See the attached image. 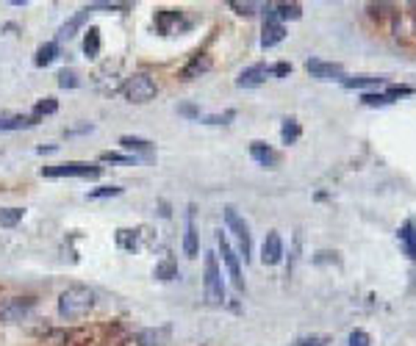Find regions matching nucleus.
Returning <instances> with one entry per match:
<instances>
[{
    "label": "nucleus",
    "instance_id": "f257e3e1",
    "mask_svg": "<svg viewBox=\"0 0 416 346\" xmlns=\"http://www.w3.org/2000/svg\"><path fill=\"white\" fill-rule=\"evenodd\" d=\"M94 307V291L87 286H70L61 297H58V316L67 321L84 319Z\"/></svg>",
    "mask_w": 416,
    "mask_h": 346
},
{
    "label": "nucleus",
    "instance_id": "f03ea898",
    "mask_svg": "<svg viewBox=\"0 0 416 346\" xmlns=\"http://www.w3.org/2000/svg\"><path fill=\"white\" fill-rule=\"evenodd\" d=\"M206 277H203V291L208 305H225V283H222V269L214 252H206Z\"/></svg>",
    "mask_w": 416,
    "mask_h": 346
},
{
    "label": "nucleus",
    "instance_id": "7ed1b4c3",
    "mask_svg": "<svg viewBox=\"0 0 416 346\" xmlns=\"http://www.w3.org/2000/svg\"><path fill=\"white\" fill-rule=\"evenodd\" d=\"M122 94H125V100H131V103H150V100L158 94V84L153 81V75L137 72V75H131V78L122 84Z\"/></svg>",
    "mask_w": 416,
    "mask_h": 346
},
{
    "label": "nucleus",
    "instance_id": "20e7f679",
    "mask_svg": "<svg viewBox=\"0 0 416 346\" xmlns=\"http://www.w3.org/2000/svg\"><path fill=\"white\" fill-rule=\"evenodd\" d=\"M391 34H394V39L400 47H408V50H414L416 47V17L414 11H400L397 8V14L391 17Z\"/></svg>",
    "mask_w": 416,
    "mask_h": 346
},
{
    "label": "nucleus",
    "instance_id": "39448f33",
    "mask_svg": "<svg viewBox=\"0 0 416 346\" xmlns=\"http://www.w3.org/2000/svg\"><path fill=\"white\" fill-rule=\"evenodd\" d=\"M222 217H225L228 230L236 236V241H239V252H241V258H244V263H247L250 255H253V238H250V227H247V222L236 214V208H225Z\"/></svg>",
    "mask_w": 416,
    "mask_h": 346
},
{
    "label": "nucleus",
    "instance_id": "423d86ee",
    "mask_svg": "<svg viewBox=\"0 0 416 346\" xmlns=\"http://www.w3.org/2000/svg\"><path fill=\"white\" fill-rule=\"evenodd\" d=\"M97 174H100V167L84 164V161H67V164L42 169V177H97Z\"/></svg>",
    "mask_w": 416,
    "mask_h": 346
},
{
    "label": "nucleus",
    "instance_id": "0eeeda50",
    "mask_svg": "<svg viewBox=\"0 0 416 346\" xmlns=\"http://www.w3.org/2000/svg\"><path fill=\"white\" fill-rule=\"evenodd\" d=\"M217 247H220L222 263H225V269H228V274H231V280H233V286H236V291H244V277H241L239 255L233 252L231 241H228V236H225V233H217Z\"/></svg>",
    "mask_w": 416,
    "mask_h": 346
},
{
    "label": "nucleus",
    "instance_id": "6e6552de",
    "mask_svg": "<svg viewBox=\"0 0 416 346\" xmlns=\"http://www.w3.org/2000/svg\"><path fill=\"white\" fill-rule=\"evenodd\" d=\"M34 307V300L28 297H11V300H3L0 302V321L6 324H14V321H23Z\"/></svg>",
    "mask_w": 416,
    "mask_h": 346
},
{
    "label": "nucleus",
    "instance_id": "1a4fd4ad",
    "mask_svg": "<svg viewBox=\"0 0 416 346\" xmlns=\"http://www.w3.org/2000/svg\"><path fill=\"white\" fill-rule=\"evenodd\" d=\"M305 70L311 72V78L317 81H344V67L336 64V61H322V58H308L305 61Z\"/></svg>",
    "mask_w": 416,
    "mask_h": 346
},
{
    "label": "nucleus",
    "instance_id": "9d476101",
    "mask_svg": "<svg viewBox=\"0 0 416 346\" xmlns=\"http://www.w3.org/2000/svg\"><path fill=\"white\" fill-rule=\"evenodd\" d=\"M283 260V238L277 230H270L264 244H261V263L264 266H277Z\"/></svg>",
    "mask_w": 416,
    "mask_h": 346
},
{
    "label": "nucleus",
    "instance_id": "9b49d317",
    "mask_svg": "<svg viewBox=\"0 0 416 346\" xmlns=\"http://www.w3.org/2000/svg\"><path fill=\"white\" fill-rule=\"evenodd\" d=\"M267 75H270V64H253V67H247V70H244V72L239 75L236 86H239V89L261 86V84L267 81Z\"/></svg>",
    "mask_w": 416,
    "mask_h": 346
},
{
    "label": "nucleus",
    "instance_id": "f8f14e48",
    "mask_svg": "<svg viewBox=\"0 0 416 346\" xmlns=\"http://www.w3.org/2000/svg\"><path fill=\"white\" fill-rule=\"evenodd\" d=\"M250 155H253L256 164H261V167H267V169H272L277 164V153L270 144H264V141H253V144H250Z\"/></svg>",
    "mask_w": 416,
    "mask_h": 346
},
{
    "label": "nucleus",
    "instance_id": "ddd939ff",
    "mask_svg": "<svg viewBox=\"0 0 416 346\" xmlns=\"http://www.w3.org/2000/svg\"><path fill=\"white\" fill-rule=\"evenodd\" d=\"M286 39V25L283 23H277V20H272V23H264V31H261V47L267 50V47H275V44H280Z\"/></svg>",
    "mask_w": 416,
    "mask_h": 346
},
{
    "label": "nucleus",
    "instance_id": "4468645a",
    "mask_svg": "<svg viewBox=\"0 0 416 346\" xmlns=\"http://www.w3.org/2000/svg\"><path fill=\"white\" fill-rule=\"evenodd\" d=\"M184 252L189 255V258H194V255H197V227H194V205H189V217H186Z\"/></svg>",
    "mask_w": 416,
    "mask_h": 346
},
{
    "label": "nucleus",
    "instance_id": "2eb2a0df",
    "mask_svg": "<svg viewBox=\"0 0 416 346\" xmlns=\"http://www.w3.org/2000/svg\"><path fill=\"white\" fill-rule=\"evenodd\" d=\"M120 144L128 150V153H134V155H153V141H147V139H139V136H122L120 139Z\"/></svg>",
    "mask_w": 416,
    "mask_h": 346
},
{
    "label": "nucleus",
    "instance_id": "dca6fc26",
    "mask_svg": "<svg viewBox=\"0 0 416 346\" xmlns=\"http://www.w3.org/2000/svg\"><path fill=\"white\" fill-rule=\"evenodd\" d=\"M89 14H92V8H89V6H87V8H81V11H78V14L70 20V23H64V25H61L58 37H61V39H70V37H75V31H78V28H81V25L89 20Z\"/></svg>",
    "mask_w": 416,
    "mask_h": 346
},
{
    "label": "nucleus",
    "instance_id": "f3484780",
    "mask_svg": "<svg viewBox=\"0 0 416 346\" xmlns=\"http://www.w3.org/2000/svg\"><path fill=\"white\" fill-rule=\"evenodd\" d=\"M206 70H211V58L208 56H194L189 64L184 67V81H191V78H197L200 72H206Z\"/></svg>",
    "mask_w": 416,
    "mask_h": 346
},
{
    "label": "nucleus",
    "instance_id": "a211bd4d",
    "mask_svg": "<svg viewBox=\"0 0 416 346\" xmlns=\"http://www.w3.org/2000/svg\"><path fill=\"white\" fill-rule=\"evenodd\" d=\"M178 23H181V11L164 8V11H158V14H156V28H158L161 34H170V31H172V25H178Z\"/></svg>",
    "mask_w": 416,
    "mask_h": 346
},
{
    "label": "nucleus",
    "instance_id": "6ab92c4d",
    "mask_svg": "<svg viewBox=\"0 0 416 346\" xmlns=\"http://www.w3.org/2000/svg\"><path fill=\"white\" fill-rule=\"evenodd\" d=\"M367 8H370V14L377 23H386V25H391V17L397 14V6L394 3H370Z\"/></svg>",
    "mask_w": 416,
    "mask_h": 346
},
{
    "label": "nucleus",
    "instance_id": "aec40b11",
    "mask_svg": "<svg viewBox=\"0 0 416 346\" xmlns=\"http://www.w3.org/2000/svg\"><path fill=\"white\" fill-rule=\"evenodd\" d=\"M344 89H367V86H383L386 78L383 75H355V78H344Z\"/></svg>",
    "mask_w": 416,
    "mask_h": 346
},
{
    "label": "nucleus",
    "instance_id": "412c9836",
    "mask_svg": "<svg viewBox=\"0 0 416 346\" xmlns=\"http://www.w3.org/2000/svg\"><path fill=\"white\" fill-rule=\"evenodd\" d=\"M56 56H58V42H45L39 50H37L34 64H37V67H47V64L56 61Z\"/></svg>",
    "mask_w": 416,
    "mask_h": 346
},
{
    "label": "nucleus",
    "instance_id": "4be33fe9",
    "mask_svg": "<svg viewBox=\"0 0 416 346\" xmlns=\"http://www.w3.org/2000/svg\"><path fill=\"white\" fill-rule=\"evenodd\" d=\"M167 335H170V330L167 327H161V330H144V333H139V346H161V341H167Z\"/></svg>",
    "mask_w": 416,
    "mask_h": 346
},
{
    "label": "nucleus",
    "instance_id": "5701e85b",
    "mask_svg": "<svg viewBox=\"0 0 416 346\" xmlns=\"http://www.w3.org/2000/svg\"><path fill=\"white\" fill-rule=\"evenodd\" d=\"M397 238L403 241V247H405L408 258L416 263V236H414V230H411V224H403V227H400V233H397Z\"/></svg>",
    "mask_w": 416,
    "mask_h": 346
},
{
    "label": "nucleus",
    "instance_id": "b1692460",
    "mask_svg": "<svg viewBox=\"0 0 416 346\" xmlns=\"http://www.w3.org/2000/svg\"><path fill=\"white\" fill-rule=\"evenodd\" d=\"M300 133H303V128H300L297 120H283V128H280V141L283 144H294L300 139Z\"/></svg>",
    "mask_w": 416,
    "mask_h": 346
},
{
    "label": "nucleus",
    "instance_id": "393cba45",
    "mask_svg": "<svg viewBox=\"0 0 416 346\" xmlns=\"http://www.w3.org/2000/svg\"><path fill=\"white\" fill-rule=\"evenodd\" d=\"M31 125H37L34 117H6V120H0V130H23L31 128Z\"/></svg>",
    "mask_w": 416,
    "mask_h": 346
},
{
    "label": "nucleus",
    "instance_id": "a878e982",
    "mask_svg": "<svg viewBox=\"0 0 416 346\" xmlns=\"http://www.w3.org/2000/svg\"><path fill=\"white\" fill-rule=\"evenodd\" d=\"M84 53L89 58H97V53H100V31L94 25L87 31V37H84Z\"/></svg>",
    "mask_w": 416,
    "mask_h": 346
},
{
    "label": "nucleus",
    "instance_id": "bb28decb",
    "mask_svg": "<svg viewBox=\"0 0 416 346\" xmlns=\"http://www.w3.org/2000/svg\"><path fill=\"white\" fill-rule=\"evenodd\" d=\"M158 280H175L178 277V266H175V260H161L158 266H156V271H153Z\"/></svg>",
    "mask_w": 416,
    "mask_h": 346
},
{
    "label": "nucleus",
    "instance_id": "cd10ccee",
    "mask_svg": "<svg viewBox=\"0 0 416 346\" xmlns=\"http://www.w3.org/2000/svg\"><path fill=\"white\" fill-rule=\"evenodd\" d=\"M23 208H0V227H14L23 219Z\"/></svg>",
    "mask_w": 416,
    "mask_h": 346
},
{
    "label": "nucleus",
    "instance_id": "c85d7f7f",
    "mask_svg": "<svg viewBox=\"0 0 416 346\" xmlns=\"http://www.w3.org/2000/svg\"><path fill=\"white\" fill-rule=\"evenodd\" d=\"M361 103H364V105H370V108H377V105H391V100L386 97V91H367V94L361 97Z\"/></svg>",
    "mask_w": 416,
    "mask_h": 346
},
{
    "label": "nucleus",
    "instance_id": "c756f323",
    "mask_svg": "<svg viewBox=\"0 0 416 346\" xmlns=\"http://www.w3.org/2000/svg\"><path fill=\"white\" fill-rule=\"evenodd\" d=\"M120 194H122L120 186H100V188L89 191V200H108V197H120Z\"/></svg>",
    "mask_w": 416,
    "mask_h": 346
},
{
    "label": "nucleus",
    "instance_id": "7c9ffc66",
    "mask_svg": "<svg viewBox=\"0 0 416 346\" xmlns=\"http://www.w3.org/2000/svg\"><path fill=\"white\" fill-rule=\"evenodd\" d=\"M56 111H58V103H56L53 97H45V100L37 103V108H34V120H39L42 114H56Z\"/></svg>",
    "mask_w": 416,
    "mask_h": 346
},
{
    "label": "nucleus",
    "instance_id": "2f4dec72",
    "mask_svg": "<svg viewBox=\"0 0 416 346\" xmlns=\"http://www.w3.org/2000/svg\"><path fill=\"white\" fill-rule=\"evenodd\" d=\"M117 244L122 250H137V233L134 230H117Z\"/></svg>",
    "mask_w": 416,
    "mask_h": 346
},
{
    "label": "nucleus",
    "instance_id": "473e14b6",
    "mask_svg": "<svg viewBox=\"0 0 416 346\" xmlns=\"http://www.w3.org/2000/svg\"><path fill=\"white\" fill-rule=\"evenodd\" d=\"M78 84H81V81H78V75H75L73 70H61V72H58V86L61 89H75Z\"/></svg>",
    "mask_w": 416,
    "mask_h": 346
},
{
    "label": "nucleus",
    "instance_id": "72a5a7b5",
    "mask_svg": "<svg viewBox=\"0 0 416 346\" xmlns=\"http://www.w3.org/2000/svg\"><path fill=\"white\" fill-rule=\"evenodd\" d=\"M228 6H231L236 14H241V17H253V14H256V8H258L256 3H241V0H231Z\"/></svg>",
    "mask_w": 416,
    "mask_h": 346
},
{
    "label": "nucleus",
    "instance_id": "f704fd0d",
    "mask_svg": "<svg viewBox=\"0 0 416 346\" xmlns=\"http://www.w3.org/2000/svg\"><path fill=\"white\" fill-rule=\"evenodd\" d=\"M347 344L350 346H372V338H370V333H364V330H353L350 338H347Z\"/></svg>",
    "mask_w": 416,
    "mask_h": 346
},
{
    "label": "nucleus",
    "instance_id": "c9c22d12",
    "mask_svg": "<svg viewBox=\"0 0 416 346\" xmlns=\"http://www.w3.org/2000/svg\"><path fill=\"white\" fill-rule=\"evenodd\" d=\"M233 117H236V111H225V114H211V117H206L203 122H206V125H228Z\"/></svg>",
    "mask_w": 416,
    "mask_h": 346
},
{
    "label": "nucleus",
    "instance_id": "e433bc0d",
    "mask_svg": "<svg viewBox=\"0 0 416 346\" xmlns=\"http://www.w3.org/2000/svg\"><path fill=\"white\" fill-rule=\"evenodd\" d=\"M100 161H111V164H134L137 155H120V153H103Z\"/></svg>",
    "mask_w": 416,
    "mask_h": 346
},
{
    "label": "nucleus",
    "instance_id": "4c0bfd02",
    "mask_svg": "<svg viewBox=\"0 0 416 346\" xmlns=\"http://www.w3.org/2000/svg\"><path fill=\"white\" fill-rule=\"evenodd\" d=\"M408 94H414V86H389L386 89V97L394 103V100H400V97H408Z\"/></svg>",
    "mask_w": 416,
    "mask_h": 346
},
{
    "label": "nucleus",
    "instance_id": "58836bf2",
    "mask_svg": "<svg viewBox=\"0 0 416 346\" xmlns=\"http://www.w3.org/2000/svg\"><path fill=\"white\" fill-rule=\"evenodd\" d=\"M294 346H327V335H305V338H297Z\"/></svg>",
    "mask_w": 416,
    "mask_h": 346
},
{
    "label": "nucleus",
    "instance_id": "ea45409f",
    "mask_svg": "<svg viewBox=\"0 0 416 346\" xmlns=\"http://www.w3.org/2000/svg\"><path fill=\"white\" fill-rule=\"evenodd\" d=\"M178 114H181V117H189V120H200V108H197L194 103H181V105H178Z\"/></svg>",
    "mask_w": 416,
    "mask_h": 346
},
{
    "label": "nucleus",
    "instance_id": "a19ab883",
    "mask_svg": "<svg viewBox=\"0 0 416 346\" xmlns=\"http://www.w3.org/2000/svg\"><path fill=\"white\" fill-rule=\"evenodd\" d=\"M289 72H291V64L289 61H277V64L270 67V75H275V78H286Z\"/></svg>",
    "mask_w": 416,
    "mask_h": 346
},
{
    "label": "nucleus",
    "instance_id": "79ce46f5",
    "mask_svg": "<svg viewBox=\"0 0 416 346\" xmlns=\"http://www.w3.org/2000/svg\"><path fill=\"white\" fill-rule=\"evenodd\" d=\"M411 224V230H414V236H416V222H408Z\"/></svg>",
    "mask_w": 416,
    "mask_h": 346
}]
</instances>
